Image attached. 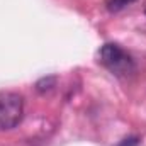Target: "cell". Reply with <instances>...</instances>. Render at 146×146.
Masks as SVG:
<instances>
[{
    "mask_svg": "<svg viewBox=\"0 0 146 146\" xmlns=\"http://www.w3.org/2000/svg\"><path fill=\"white\" fill-rule=\"evenodd\" d=\"M100 63L109 70L110 73L117 76H127L134 72V61L133 58L119 46L114 42H107L100 48L99 53Z\"/></svg>",
    "mask_w": 146,
    "mask_h": 146,
    "instance_id": "1",
    "label": "cell"
},
{
    "mask_svg": "<svg viewBox=\"0 0 146 146\" xmlns=\"http://www.w3.org/2000/svg\"><path fill=\"white\" fill-rule=\"evenodd\" d=\"M24 115V99L17 92H0V131L14 129Z\"/></svg>",
    "mask_w": 146,
    "mask_h": 146,
    "instance_id": "2",
    "label": "cell"
},
{
    "mask_svg": "<svg viewBox=\"0 0 146 146\" xmlns=\"http://www.w3.org/2000/svg\"><path fill=\"white\" fill-rule=\"evenodd\" d=\"M54 85H56V76H53V75L51 76H44L36 83V90L39 94H46V92L53 90Z\"/></svg>",
    "mask_w": 146,
    "mask_h": 146,
    "instance_id": "3",
    "label": "cell"
},
{
    "mask_svg": "<svg viewBox=\"0 0 146 146\" xmlns=\"http://www.w3.org/2000/svg\"><path fill=\"white\" fill-rule=\"evenodd\" d=\"M133 2H136V0H107L106 5H107V9L110 12H119V10H122L126 5H129Z\"/></svg>",
    "mask_w": 146,
    "mask_h": 146,
    "instance_id": "4",
    "label": "cell"
},
{
    "mask_svg": "<svg viewBox=\"0 0 146 146\" xmlns=\"http://www.w3.org/2000/svg\"><path fill=\"white\" fill-rule=\"evenodd\" d=\"M138 145H139V138L133 136V138H126V139H122L117 146H138Z\"/></svg>",
    "mask_w": 146,
    "mask_h": 146,
    "instance_id": "5",
    "label": "cell"
},
{
    "mask_svg": "<svg viewBox=\"0 0 146 146\" xmlns=\"http://www.w3.org/2000/svg\"><path fill=\"white\" fill-rule=\"evenodd\" d=\"M145 14H146V12H145Z\"/></svg>",
    "mask_w": 146,
    "mask_h": 146,
    "instance_id": "6",
    "label": "cell"
}]
</instances>
